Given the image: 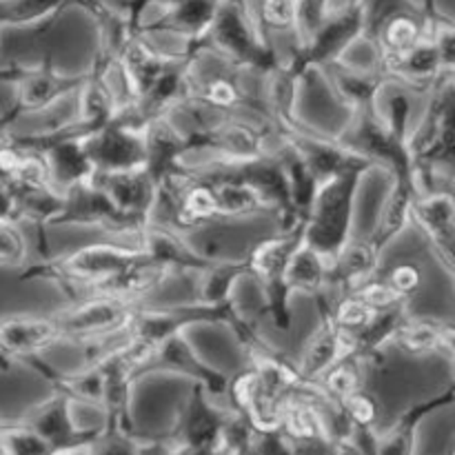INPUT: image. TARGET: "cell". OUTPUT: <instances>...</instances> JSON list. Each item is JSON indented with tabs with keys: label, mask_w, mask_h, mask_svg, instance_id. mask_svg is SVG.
<instances>
[{
	"label": "cell",
	"mask_w": 455,
	"mask_h": 455,
	"mask_svg": "<svg viewBox=\"0 0 455 455\" xmlns=\"http://www.w3.org/2000/svg\"><path fill=\"white\" fill-rule=\"evenodd\" d=\"M76 0H0V27H29Z\"/></svg>",
	"instance_id": "8"
},
{
	"label": "cell",
	"mask_w": 455,
	"mask_h": 455,
	"mask_svg": "<svg viewBox=\"0 0 455 455\" xmlns=\"http://www.w3.org/2000/svg\"><path fill=\"white\" fill-rule=\"evenodd\" d=\"M411 218L422 234L429 238L444 260L453 265V238H455V207L451 194L418 196L413 200Z\"/></svg>",
	"instance_id": "5"
},
{
	"label": "cell",
	"mask_w": 455,
	"mask_h": 455,
	"mask_svg": "<svg viewBox=\"0 0 455 455\" xmlns=\"http://www.w3.org/2000/svg\"><path fill=\"white\" fill-rule=\"evenodd\" d=\"M31 244L20 220L0 222V267L29 265Z\"/></svg>",
	"instance_id": "9"
},
{
	"label": "cell",
	"mask_w": 455,
	"mask_h": 455,
	"mask_svg": "<svg viewBox=\"0 0 455 455\" xmlns=\"http://www.w3.org/2000/svg\"><path fill=\"white\" fill-rule=\"evenodd\" d=\"M16 220V203L9 191V187L0 180V222Z\"/></svg>",
	"instance_id": "11"
},
{
	"label": "cell",
	"mask_w": 455,
	"mask_h": 455,
	"mask_svg": "<svg viewBox=\"0 0 455 455\" xmlns=\"http://www.w3.org/2000/svg\"><path fill=\"white\" fill-rule=\"evenodd\" d=\"M136 305L116 296H84L53 314L62 338H92L132 324Z\"/></svg>",
	"instance_id": "2"
},
{
	"label": "cell",
	"mask_w": 455,
	"mask_h": 455,
	"mask_svg": "<svg viewBox=\"0 0 455 455\" xmlns=\"http://www.w3.org/2000/svg\"><path fill=\"white\" fill-rule=\"evenodd\" d=\"M92 185L105 191L107 198L129 216L147 222L151 212V204L156 198V182L147 173V169H129V172H111L98 173L93 172L89 178Z\"/></svg>",
	"instance_id": "4"
},
{
	"label": "cell",
	"mask_w": 455,
	"mask_h": 455,
	"mask_svg": "<svg viewBox=\"0 0 455 455\" xmlns=\"http://www.w3.org/2000/svg\"><path fill=\"white\" fill-rule=\"evenodd\" d=\"M284 284L289 293L318 296L327 284V260L302 240L284 271Z\"/></svg>",
	"instance_id": "7"
},
{
	"label": "cell",
	"mask_w": 455,
	"mask_h": 455,
	"mask_svg": "<svg viewBox=\"0 0 455 455\" xmlns=\"http://www.w3.org/2000/svg\"><path fill=\"white\" fill-rule=\"evenodd\" d=\"M44 163H47L49 185L58 194H65L69 187L78 185L92 178L93 167L84 154L80 138L76 140H60L43 149Z\"/></svg>",
	"instance_id": "6"
},
{
	"label": "cell",
	"mask_w": 455,
	"mask_h": 455,
	"mask_svg": "<svg viewBox=\"0 0 455 455\" xmlns=\"http://www.w3.org/2000/svg\"><path fill=\"white\" fill-rule=\"evenodd\" d=\"M80 145H83L93 172L98 173L129 172V169L145 167V132L127 127L118 120H109L105 127L80 138Z\"/></svg>",
	"instance_id": "3"
},
{
	"label": "cell",
	"mask_w": 455,
	"mask_h": 455,
	"mask_svg": "<svg viewBox=\"0 0 455 455\" xmlns=\"http://www.w3.org/2000/svg\"><path fill=\"white\" fill-rule=\"evenodd\" d=\"M363 172L338 173L315 185L314 198L302 220V240L320 253L327 265L349 240L355 182Z\"/></svg>",
	"instance_id": "1"
},
{
	"label": "cell",
	"mask_w": 455,
	"mask_h": 455,
	"mask_svg": "<svg viewBox=\"0 0 455 455\" xmlns=\"http://www.w3.org/2000/svg\"><path fill=\"white\" fill-rule=\"evenodd\" d=\"M87 455H140L138 453V438L118 427H109L105 434H100L89 444Z\"/></svg>",
	"instance_id": "10"
}]
</instances>
